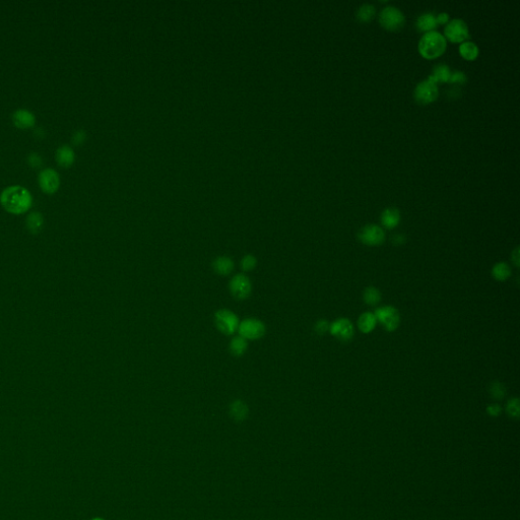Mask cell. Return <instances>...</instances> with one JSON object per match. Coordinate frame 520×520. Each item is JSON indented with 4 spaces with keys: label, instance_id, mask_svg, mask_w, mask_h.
<instances>
[{
    "label": "cell",
    "instance_id": "14",
    "mask_svg": "<svg viewBox=\"0 0 520 520\" xmlns=\"http://www.w3.org/2000/svg\"><path fill=\"white\" fill-rule=\"evenodd\" d=\"M213 271L220 276H227L234 270V262L228 256H218L212 263Z\"/></svg>",
    "mask_w": 520,
    "mask_h": 520
},
{
    "label": "cell",
    "instance_id": "30",
    "mask_svg": "<svg viewBox=\"0 0 520 520\" xmlns=\"http://www.w3.org/2000/svg\"><path fill=\"white\" fill-rule=\"evenodd\" d=\"M466 81V77L463 72L461 71H455V72H451L450 75V78H449V83H459V84H463L465 83Z\"/></svg>",
    "mask_w": 520,
    "mask_h": 520
},
{
    "label": "cell",
    "instance_id": "19",
    "mask_svg": "<svg viewBox=\"0 0 520 520\" xmlns=\"http://www.w3.org/2000/svg\"><path fill=\"white\" fill-rule=\"evenodd\" d=\"M230 352L233 356L241 357L247 351V341L240 336L235 337L230 342Z\"/></svg>",
    "mask_w": 520,
    "mask_h": 520
},
{
    "label": "cell",
    "instance_id": "7",
    "mask_svg": "<svg viewBox=\"0 0 520 520\" xmlns=\"http://www.w3.org/2000/svg\"><path fill=\"white\" fill-rule=\"evenodd\" d=\"M438 97L437 83L430 77L428 80L420 83L415 90V98L421 104H428L435 101Z\"/></svg>",
    "mask_w": 520,
    "mask_h": 520
},
{
    "label": "cell",
    "instance_id": "3",
    "mask_svg": "<svg viewBox=\"0 0 520 520\" xmlns=\"http://www.w3.org/2000/svg\"><path fill=\"white\" fill-rule=\"evenodd\" d=\"M239 336L246 341H255L262 339L266 335L265 323L256 318H247L239 323Z\"/></svg>",
    "mask_w": 520,
    "mask_h": 520
},
{
    "label": "cell",
    "instance_id": "21",
    "mask_svg": "<svg viewBox=\"0 0 520 520\" xmlns=\"http://www.w3.org/2000/svg\"><path fill=\"white\" fill-rule=\"evenodd\" d=\"M492 275H493V278L499 282H504L506 281L510 275H511V271H510V268L507 264L505 263H499L497 264L493 270H492Z\"/></svg>",
    "mask_w": 520,
    "mask_h": 520
},
{
    "label": "cell",
    "instance_id": "22",
    "mask_svg": "<svg viewBox=\"0 0 520 520\" xmlns=\"http://www.w3.org/2000/svg\"><path fill=\"white\" fill-rule=\"evenodd\" d=\"M460 54L467 60H473L478 54L477 46L472 42H464L459 47Z\"/></svg>",
    "mask_w": 520,
    "mask_h": 520
},
{
    "label": "cell",
    "instance_id": "2",
    "mask_svg": "<svg viewBox=\"0 0 520 520\" xmlns=\"http://www.w3.org/2000/svg\"><path fill=\"white\" fill-rule=\"evenodd\" d=\"M446 48L445 38L436 31L427 32L420 40L419 50L420 53L428 59H433L440 56Z\"/></svg>",
    "mask_w": 520,
    "mask_h": 520
},
{
    "label": "cell",
    "instance_id": "25",
    "mask_svg": "<svg viewBox=\"0 0 520 520\" xmlns=\"http://www.w3.org/2000/svg\"><path fill=\"white\" fill-rule=\"evenodd\" d=\"M363 299L366 304H368L370 306H375L380 302L381 295H380V292L376 288L370 287L364 291Z\"/></svg>",
    "mask_w": 520,
    "mask_h": 520
},
{
    "label": "cell",
    "instance_id": "8",
    "mask_svg": "<svg viewBox=\"0 0 520 520\" xmlns=\"http://www.w3.org/2000/svg\"><path fill=\"white\" fill-rule=\"evenodd\" d=\"M374 315L376 320L379 321L388 331L395 330L399 325V313L394 307L386 306L378 308Z\"/></svg>",
    "mask_w": 520,
    "mask_h": 520
},
{
    "label": "cell",
    "instance_id": "34",
    "mask_svg": "<svg viewBox=\"0 0 520 520\" xmlns=\"http://www.w3.org/2000/svg\"><path fill=\"white\" fill-rule=\"evenodd\" d=\"M501 412V408L499 405L497 404H491L489 407H488V413L492 416H498Z\"/></svg>",
    "mask_w": 520,
    "mask_h": 520
},
{
    "label": "cell",
    "instance_id": "33",
    "mask_svg": "<svg viewBox=\"0 0 520 520\" xmlns=\"http://www.w3.org/2000/svg\"><path fill=\"white\" fill-rule=\"evenodd\" d=\"M86 138V135H85V132L83 130H79L75 133V135L72 136V143L79 145L81 144Z\"/></svg>",
    "mask_w": 520,
    "mask_h": 520
},
{
    "label": "cell",
    "instance_id": "37",
    "mask_svg": "<svg viewBox=\"0 0 520 520\" xmlns=\"http://www.w3.org/2000/svg\"><path fill=\"white\" fill-rule=\"evenodd\" d=\"M392 241H393V243H394L395 245H400V244H402V243L404 242V238H403V236H402V235H395V236L393 237Z\"/></svg>",
    "mask_w": 520,
    "mask_h": 520
},
{
    "label": "cell",
    "instance_id": "15",
    "mask_svg": "<svg viewBox=\"0 0 520 520\" xmlns=\"http://www.w3.org/2000/svg\"><path fill=\"white\" fill-rule=\"evenodd\" d=\"M56 161L61 167H69L75 162V152L68 145H62L56 151Z\"/></svg>",
    "mask_w": 520,
    "mask_h": 520
},
{
    "label": "cell",
    "instance_id": "28",
    "mask_svg": "<svg viewBox=\"0 0 520 520\" xmlns=\"http://www.w3.org/2000/svg\"><path fill=\"white\" fill-rule=\"evenodd\" d=\"M256 264H257L256 258L251 254H247L241 260V268L244 272H250L255 269Z\"/></svg>",
    "mask_w": 520,
    "mask_h": 520
},
{
    "label": "cell",
    "instance_id": "31",
    "mask_svg": "<svg viewBox=\"0 0 520 520\" xmlns=\"http://www.w3.org/2000/svg\"><path fill=\"white\" fill-rule=\"evenodd\" d=\"M329 324L326 320H318L316 323H315V326H314V329L317 333L319 335H323L325 333L328 329H329Z\"/></svg>",
    "mask_w": 520,
    "mask_h": 520
},
{
    "label": "cell",
    "instance_id": "11",
    "mask_svg": "<svg viewBox=\"0 0 520 520\" xmlns=\"http://www.w3.org/2000/svg\"><path fill=\"white\" fill-rule=\"evenodd\" d=\"M329 330L333 337L343 342L350 341L354 336V326L347 318L337 319L329 326Z\"/></svg>",
    "mask_w": 520,
    "mask_h": 520
},
{
    "label": "cell",
    "instance_id": "32",
    "mask_svg": "<svg viewBox=\"0 0 520 520\" xmlns=\"http://www.w3.org/2000/svg\"><path fill=\"white\" fill-rule=\"evenodd\" d=\"M28 162L33 168H39L42 165V158L38 154L33 153L29 156Z\"/></svg>",
    "mask_w": 520,
    "mask_h": 520
},
{
    "label": "cell",
    "instance_id": "16",
    "mask_svg": "<svg viewBox=\"0 0 520 520\" xmlns=\"http://www.w3.org/2000/svg\"><path fill=\"white\" fill-rule=\"evenodd\" d=\"M400 220L399 211L396 208H387L381 214V222L387 229L395 228Z\"/></svg>",
    "mask_w": 520,
    "mask_h": 520
},
{
    "label": "cell",
    "instance_id": "17",
    "mask_svg": "<svg viewBox=\"0 0 520 520\" xmlns=\"http://www.w3.org/2000/svg\"><path fill=\"white\" fill-rule=\"evenodd\" d=\"M249 410L247 404L242 400H235L230 405V414L231 417L236 421H244L248 416Z\"/></svg>",
    "mask_w": 520,
    "mask_h": 520
},
{
    "label": "cell",
    "instance_id": "10",
    "mask_svg": "<svg viewBox=\"0 0 520 520\" xmlns=\"http://www.w3.org/2000/svg\"><path fill=\"white\" fill-rule=\"evenodd\" d=\"M445 35L452 42H462L468 38V29L462 20H452L445 28Z\"/></svg>",
    "mask_w": 520,
    "mask_h": 520
},
{
    "label": "cell",
    "instance_id": "24",
    "mask_svg": "<svg viewBox=\"0 0 520 520\" xmlns=\"http://www.w3.org/2000/svg\"><path fill=\"white\" fill-rule=\"evenodd\" d=\"M27 226L28 229L32 233H38L41 231L43 227V217L39 212H33L31 213L27 218Z\"/></svg>",
    "mask_w": 520,
    "mask_h": 520
},
{
    "label": "cell",
    "instance_id": "18",
    "mask_svg": "<svg viewBox=\"0 0 520 520\" xmlns=\"http://www.w3.org/2000/svg\"><path fill=\"white\" fill-rule=\"evenodd\" d=\"M376 318H375V315L371 312H366V313H363L360 318H359V321H358V325H359V328L362 332L364 333H369L371 332L374 327L376 326Z\"/></svg>",
    "mask_w": 520,
    "mask_h": 520
},
{
    "label": "cell",
    "instance_id": "36",
    "mask_svg": "<svg viewBox=\"0 0 520 520\" xmlns=\"http://www.w3.org/2000/svg\"><path fill=\"white\" fill-rule=\"evenodd\" d=\"M512 262L516 267H519V250L518 248L515 249V251L512 253Z\"/></svg>",
    "mask_w": 520,
    "mask_h": 520
},
{
    "label": "cell",
    "instance_id": "12",
    "mask_svg": "<svg viewBox=\"0 0 520 520\" xmlns=\"http://www.w3.org/2000/svg\"><path fill=\"white\" fill-rule=\"evenodd\" d=\"M39 185L46 193H54L59 187V175L53 169H45L39 174Z\"/></svg>",
    "mask_w": 520,
    "mask_h": 520
},
{
    "label": "cell",
    "instance_id": "38",
    "mask_svg": "<svg viewBox=\"0 0 520 520\" xmlns=\"http://www.w3.org/2000/svg\"><path fill=\"white\" fill-rule=\"evenodd\" d=\"M91 520H105V519L102 517H95V518H92Z\"/></svg>",
    "mask_w": 520,
    "mask_h": 520
},
{
    "label": "cell",
    "instance_id": "5",
    "mask_svg": "<svg viewBox=\"0 0 520 520\" xmlns=\"http://www.w3.org/2000/svg\"><path fill=\"white\" fill-rule=\"evenodd\" d=\"M229 289L234 298L238 300H244L250 296L252 291V285L247 276L243 274H238L231 279Z\"/></svg>",
    "mask_w": 520,
    "mask_h": 520
},
{
    "label": "cell",
    "instance_id": "6",
    "mask_svg": "<svg viewBox=\"0 0 520 520\" xmlns=\"http://www.w3.org/2000/svg\"><path fill=\"white\" fill-rule=\"evenodd\" d=\"M379 21L381 25L388 30H398L403 26L404 16L394 7H387L383 9L380 14Z\"/></svg>",
    "mask_w": 520,
    "mask_h": 520
},
{
    "label": "cell",
    "instance_id": "27",
    "mask_svg": "<svg viewBox=\"0 0 520 520\" xmlns=\"http://www.w3.org/2000/svg\"><path fill=\"white\" fill-rule=\"evenodd\" d=\"M490 393L496 399H502L506 395V388L500 382H493L490 385Z\"/></svg>",
    "mask_w": 520,
    "mask_h": 520
},
{
    "label": "cell",
    "instance_id": "29",
    "mask_svg": "<svg viewBox=\"0 0 520 520\" xmlns=\"http://www.w3.org/2000/svg\"><path fill=\"white\" fill-rule=\"evenodd\" d=\"M507 412L511 417L517 418L519 415V400L517 398H512L509 400L507 404Z\"/></svg>",
    "mask_w": 520,
    "mask_h": 520
},
{
    "label": "cell",
    "instance_id": "9",
    "mask_svg": "<svg viewBox=\"0 0 520 520\" xmlns=\"http://www.w3.org/2000/svg\"><path fill=\"white\" fill-rule=\"evenodd\" d=\"M360 241L368 246H378L385 240V234L382 228L376 225L365 226L358 235Z\"/></svg>",
    "mask_w": 520,
    "mask_h": 520
},
{
    "label": "cell",
    "instance_id": "35",
    "mask_svg": "<svg viewBox=\"0 0 520 520\" xmlns=\"http://www.w3.org/2000/svg\"><path fill=\"white\" fill-rule=\"evenodd\" d=\"M448 19H449L448 14H446V13H442V14H440V15H438V16H437V18H436V22H437V24H446V23H447V21H448Z\"/></svg>",
    "mask_w": 520,
    "mask_h": 520
},
{
    "label": "cell",
    "instance_id": "13",
    "mask_svg": "<svg viewBox=\"0 0 520 520\" xmlns=\"http://www.w3.org/2000/svg\"><path fill=\"white\" fill-rule=\"evenodd\" d=\"M13 121L20 128H30L35 123V116L28 110L20 109L14 113Z\"/></svg>",
    "mask_w": 520,
    "mask_h": 520
},
{
    "label": "cell",
    "instance_id": "4",
    "mask_svg": "<svg viewBox=\"0 0 520 520\" xmlns=\"http://www.w3.org/2000/svg\"><path fill=\"white\" fill-rule=\"evenodd\" d=\"M214 323L216 328L226 336H231L238 330L239 318L228 309H220L214 314Z\"/></svg>",
    "mask_w": 520,
    "mask_h": 520
},
{
    "label": "cell",
    "instance_id": "26",
    "mask_svg": "<svg viewBox=\"0 0 520 520\" xmlns=\"http://www.w3.org/2000/svg\"><path fill=\"white\" fill-rule=\"evenodd\" d=\"M374 14H375V9H374L373 6H371V5H363L359 9V11L357 13V17L362 22H368V21H370L373 18Z\"/></svg>",
    "mask_w": 520,
    "mask_h": 520
},
{
    "label": "cell",
    "instance_id": "1",
    "mask_svg": "<svg viewBox=\"0 0 520 520\" xmlns=\"http://www.w3.org/2000/svg\"><path fill=\"white\" fill-rule=\"evenodd\" d=\"M0 202L9 212L21 214L31 207L33 198L25 187L11 186L5 189L0 195Z\"/></svg>",
    "mask_w": 520,
    "mask_h": 520
},
{
    "label": "cell",
    "instance_id": "23",
    "mask_svg": "<svg viewBox=\"0 0 520 520\" xmlns=\"http://www.w3.org/2000/svg\"><path fill=\"white\" fill-rule=\"evenodd\" d=\"M451 71L449 67L445 64H439L434 68L433 76H430V78L435 82H448L450 78Z\"/></svg>",
    "mask_w": 520,
    "mask_h": 520
},
{
    "label": "cell",
    "instance_id": "20",
    "mask_svg": "<svg viewBox=\"0 0 520 520\" xmlns=\"http://www.w3.org/2000/svg\"><path fill=\"white\" fill-rule=\"evenodd\" d=\"M417 26H418V28L421 31H428V32H430L434 28H436V26H437L436 17L433 14H431V13L424 14V15H422L418 19Z\"/></svg>",
    "mask_w": 520,
    "mask_h": 520
}]
</instances>
